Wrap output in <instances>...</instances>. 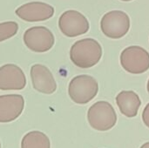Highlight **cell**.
I'll return each instance as SVG.
<instances>
[{"label": "cell", "instance_id": "cell-1", "mask_svg": "<svg viewBox=\"0 0 149 148\" xmlns=\"http://www.w3.org/2000/svg\"><path fill=\"white\" fill-rule=\"evenodd\" d=\"M102 57V47L93 38H84L75 42L70 50V58L78 67L87 69L99 63Z\"/></svg>", "mask_w": 149, "mask_h": 148}, {"label": "cell", "instance_id": "cell-2", "mask_svg": "<svg viewBox=\"0 0 149 148\" xmlns=\"http://www.w3.org/2000/svg\"><path fill=\"white\" fill-rule=\"evenodd\" d=\"M99 92L97 80L90 75L74 77L69 84L68 93L71 99L79 105H85L93 100Z\"/></svg>", "mask_w": 149, "mask_h": 148}, {"label": "cell", "instance_id": "cell-3", "mask_svg": "<svg viewBox=\"0 0 149 148\" xmlns=\"http://www.w3.org/2000/svg\"><path fill=\"white\" fill-rule=\"evenodd\" d=\"M87 120L94 130L105 132L112 129L116 125L117 114L110 103L98 101L89 108Z\"/></svg>", "mask_w": 149, "mask_h": 148}, {"label": "cell", "instance_id": "cell-4", "mask_svg": "<svg viewBox=\"0 0 149 148\" xmlns=\"http://www.w3.org/2000/svg\"><path fill=\"white\" fill-rule=\"evenodd\" d=\"M100 29L108 38L118 39L124 37L130 29L129 16L122 10L106 13L100 21Z\"/></svg>", "mask_w": 149, "mask_h": 148}, {"label": "cell", "instance_id": "cell-5", "mask_svg": "<svg viewBox=\"0 0 149 148\" xmlns=\"http://www.w3.org/2000/svg\"><path fill=\"white\" fill-rule=\"evenodd\" d=\"M120 65L127 72L143 73L149 69L148 51L138 45L127 47L120 54Z\"/></svg>", "mask_w": 149, "mask_h": 148}, {"label": "cell", "instance_id": "cell-6", "mask_svg": "<svg viewBox=\"0 0 149 148\" xmlns=\"http://www.w3.org/2000/svg\"><path fill=\"white\" fill-rule=\"evenodd\" d=\"M52 32L45 26H34L24 33V43L28 49L35 52L48 51L54 44Z\"/></svg>", "mask_w": 149, "mask_h": 148}, {"label": "cell", "instance_id": "cell-7", "mask_svg": "<svg viewBox=\"0 0 149 148\" xmlns=\"http://www.w3.org/2000/svg\"><path fill=\"white\" fill-rule=\"evenodd\" d=\"M58 27L65 36L74 38L86 33L90 25L87 18L82 13L70 10L59 17Z\"/></svg>", "mask_w": 149, "mask_h": 148}, {"label": "cell", "instance_id": "cell-8", "mask_svg": "<svg viewBox=\"0 0 149 148\" xmlns=\"http://www.w3.org/2000/svg\"><path fill=\"white\" fill-rule=\"evenodd\" d=\"M16 15L26 22H40L51 18L54 14V8L43 2H31L19 6Z\"/></svg>", "mask_w": 149, "mask_h": 148}, {"label": "cell", "instance_id": "cell-9", "mask_svg": "<svg viewBox=\"0 0 149 148\" xmlns=\"http://www.w3.org/2000/svg\"><path fill=\"white\" fill-rule=\"evenodd\" d=\"M26 85V78L23 70L13 64L0 67V90H22Z\"/></svg>", "mask_w": 149, "mask_h": 148}, {"label": "cell", "instance_id": "cell-10", "mask_svg": "<svg viewBox=\"0 0 149 148\" xmlns=\"http://www.w3.org/2000/svg\"><path fill=\"white\" fill-rule=\"evenodd\" d=\"M31 79L33 88L45 94H52L56 92L57 83L52 72L40 64H36L31 68Z\"/></svg>", "mask_w": 149, "mask_h": 148}, {"label": "cell", "instance_id": "cell-11", "mask_svg": "<svg viewBox=\"0 0 149 148\" xmlns=\"http://www.w3.org/2000/svg\"><path fill=\"white\" fill-rule=\"evenodd\" d=\"M24 99L19 94L0 96V123H9L17 120L23 113Z\"/></svg>", "mask_w": 149, "mask_h": 148}, {"label": "cell", "instance_id": "cell-12", "mask_svg": "<svg viewBox=\"0 0 149 148\" xmlns=\"http://www.w3.org/2000/svg\"><path fill=\"white\" fill-rule=\"evenodd\" d=\"M116 103L120 113L127 118L135 117L141 105L139 95L133 91L120 92L116 97Z\"/></svg>", "mask_w": 149, "mask_h": 148}, {"label": "cell", "instance_id": "cell-13", "mask_svg": "<svg viewBox=\"0 0 149 148\" xmlns=\"http://www.w3.org/2000/svg\"><path fill=\"white\" fill-rule=\"evenodd\" d=\"M21 148H51L50 140L41 132H30L24 136Z\"/></svg>", "mask_w": 149, "mask_h": 148}, {"label": "cell", "instance_id": "cell-14", "mask_svg": "<svg viewBox=\"0 0 149 148\" xmlns=\"http://www.w3.org/2000/svg\"><path fill=\"white\" fill-rule=\"evenodd\" d=\"M18 24L13 21L3 22L0 24V42L7 40L17 34Z\"/></svg>", "mask_w": 149, "mask_h": 148}, {"label": "cell", "instance_id": "cell-15", "mask_svg": "<svg viewBox=\"0 0 149 148\" xmlns=\"http://www.w3.org/2000/svg\"><path fill=\"white\" fill-rule=\"evenodd\" d=\"M142 120L143 123L149 128V103L146 106L142 113Z\"/></svg>", "mask_w": 149, "mask_h": 148}, {"label": "cell", "instance_id": "cell-16", "mask_svg": "<svg viewBox=\"0 0 149 148\" xmlns=\"http://www.w3.org/2000/svg\"><path fill=\"white\" fill-rule=\"evenodd\" d=\"M141 148H149V141L148 142H146L145 144H143V145L141 147Z\"/></svg>", "mask_w": 149, "mask_h": 148}, {"label": "cell", "instance_id": "cell-17", "mask_svg": "<svg viewBox=\"0 0 149 148\" xmlns=\"http://www.w3.org/2000/svg\"><path fill=\"white\" fill-rule=\"evenodd\" d=\"M148 93H149V79H148Z\"/></svg>", "mask_w": 149, "mask_h": 148}, {"label": "cell", "instance_id": "cell-18", "mask_svg": "<svg viewBox=\"0 0 149 148\" xmlns=\"http://www.w3.org/2000/svg\"><path fill=\"white\" fill-rule=\"evenodd\" d=\"M121 1H125V2H128V1H132V0H121Z\"/></svg>", "mask_w": 149, "mask_h": 148}, {"label": "cell", "instance_id": "cell-19", "mask_svg": "<svg viewBox=\"0 0 149 148\" xmlns=\"http://www.w3.org/2000/svg\"><path fill=\"white\" fill-rule=\"evenodd\" d=\"M0 148H1V143H0Z\"/></svg>", "mask_w": 149, "mask_h": 148}]
</instances>
